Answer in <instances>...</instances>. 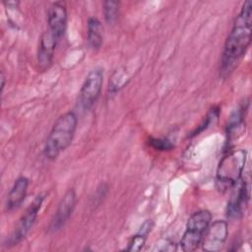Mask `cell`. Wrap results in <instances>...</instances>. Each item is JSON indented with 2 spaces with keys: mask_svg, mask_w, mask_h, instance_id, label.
I'll return each mask as SVG.
<instances>
[{
  "mask_svg": "<svg viewBox=\"0 0 252 252\" xmlns=\"http://www.w3.org/2000/svg\"><path fill=\"white\" fill-rule=\"evenodd\" d=\"M243 108L240 107L235 110L230 118L227 125V135L229 138L235 137V134H241L244 127H243Z\"/></svg>",
  "mask_w": 252,
  "mask_h": 252,
  "instance_id": "9a60e30c",
  "label": "cell"
},
{
  "mask_svg": "<svg viewBox=\"0 0 252 252\" xmlns=\"http://www.w3.org/2000/svg\"><path fill=\"white\" fill-rule=\"evenodd\" d=\"M48 30L59 40L66 30L67 25V7L63 1L53 2L47 11Z\"/></svg>",
  "mask_w": 252,
  "mask_h": 252,
  "instance_id": "30bf717a",
  "label": "cell"
},
{
  "mask_svg": "<svg viewBox=\"0 0 252 252\" xmlns=\"http://www.w3.org/2000/svg\"><path fill=\"white\" fill-rule=\"evenodd\" d=\"M57 42L58 39L49 30L45 31L41 34L37 52V63L40 70L44 71L48 69L49 66L52 64L54 50Z\"/></svg>",
  "mask_w": 252,
  "mask_h": 252,
  "instance_id": "8fae6325",
  "label": "cell"
},
{
  "mask_svg": "<svg viewBox=\"0 0 252 252\" xmlns=\"http://www.w3.org/2000/svg\"><path fill=\"white\" fill-rule=\"evenodd\" d=\"M4 87H5V75H4V72L2 71L1 72V93L4 90Z\"/></svg>",
  "mask_w": 252,
  "mask_h": 252,
  "instance_id": "ac0fdd59",
  "label": "cell"
},
{
  "mask_svg": "<svg viewBox=\"0 0 252 252\" xmlns=\"http://www.w3.org/2000/svg\"><path fill=\"white\" fill-rule=\"evenodd\" d=\"M154 226V221L152 220H146L140 227L139 231L133 235L128 243V247L126 248L127 251H140L147 239L148 234L151 232Z\"/></svg>",
  "mask_w": 252,
  "mask_h": 252,
  "instance_id": "5bb4252c",
  "label": "cell"
},
{
  "mask_svg": "<svg viewBox=\"0 0 252 252\" xmlns=\"http://www.w3.org/2000/svg\"><path fill=\"white\" fill-rule=\"evenodd\" d=\"M119 6L120 2L119 1H104L103 2V14H104V19L105 21L110 25L114 24L118 18V13H119Z\"/></svg>",
  "mask_w": 252,
  "mask_h": 252,
  "instance_id": "2e32d148",
  "label": "cell"
},
{
  "mask_svg": "<svg viewBox=\"0 0 252 252\" xmlns=\"http://www.w3.org/2000/svg\"><path fill=\"white\" fill-rule=\"evenodd\" d=\"M76 200L77 196L75 190L73 188L68 189L62 196L58 204L57 210L51 220V222L49 224L50 231H57L65 225L75 209Z\"/></svg>",
  "mask_w": 252,
  "mask_h": 252,
  "instance_id": "ba28073f",
  "label": "cell"
},
{
  "mask_svg": "<svg viewBox=\"0 0 252 252\" xmlns=\"http://www.w3.org/2000/svg\"><path fill=\"white\" fill-rule=\"evenodd\" d=\"M45 197H46V193H40L33 199V201L27 208L24 215L20 218L12 233L9 235V237H7L5 242L6 246L8 247L15 246L27 236V234L30 232V230L32 229V227L35 222L38 212L41 208V205Z\"/></svg>",
  "mask_w": 252,
  "mask_h": 252,
  "instance_id": "5b68a950",
  "label": "cell"
},
{
  "mask_svg": "<svg viewBox=\"0 0 252 252\" xmlns=\"http://www.w3.org/2000/svg\"><path fill=\"white\" fill-rule=\"evenodd\" d=\"M150 144L155 148L158 149L159 151H165V150H169L172 148V144L165 140V139H157V138H152L150 140Z\"/></svg>",
  "mask_w": 252,
  "mask_h": 252,
  "instance_id": "e0dca14e",
  "label": "cell"
},
{
  "mask_svg": "<svg viewBox=\"0 0 252 252\" xmlns=\"http://www.w3.org/2000/svg\"><path fill=\"white\" fill-rule=\"evenodd\" d=\"M246 151L237 149L228 152L220 159L216 175V185L219 191L224 192L231 189L241 178L246 163Z\"/></svg>",
  "mask_w": 252,
  "mask_h": 252,
  "instance_id": "3957f363",
  "label": "cell"
},
{
  "mask_svg": "<svg viewBox=\"0 0 252 252\" xmlns=\"http://www.w3.org/2000/svg\"><path fill=\"white\" fill-rule=\"evenodd\" d=\"M88 43L94 50L100 48L102 44V25L96 17H90L88 19Z\"/></svg>",
  "mask_w": 252,
  "mask_h": 252,
  "instance_id": "4fadbf2b",
  "label": "cell"
},
{
  "mask_svg": "<svg viewBox=\"0 0 252 252\" xmlns=\"http://www.w3.org/2000/svg\"><path fill=\"white\" fill-rule=\"evenodd\" d=\"M251 25L252 4L251 1L247 0L235 17L224 43L220 68L222 77L228 76L245 55L251 42Z\"/></svg>",
  "mask_w": 252,
  "mask_h": 252,
  "instance_id": "6da1fadb",
  "label": "cell"
},
{
  "mask_svg": "<svg viewBox=\"0 0 252 252\" xmlns=\"http://www.w3.org/2000/svg\"><path fill=\"white\" fill-rule=\"evenodd\" d=\"M28 187L29 179L26 176H20L15 180L7 196L6 208L8 211L15 210L21 206L26 198Z\"/></svg>",
  "mask_w": 252,
  "mask_h": 252,
  "instance_id": "7c38bea8",
  "label": "cell"
},
{
  "mask_svg": "<svg viewBox=\"0 0 252 252\" xmlns=\"http://www.w3.org/2000/svg\"><path fill=\"white\" fill-rule=\"evenodd\" d=\"M78 118L74 111H67L54 122L43 148L48 159H55L72 143L77 128Z\"/></svg>",
  "mask_w": 252,
  "mask_h": 252,
  "instance_id": "7a4b0ae2",
  "label": "cell"
},
{
  "mask_svg": "<svg viewBox=\"0 0 252 252\" xmlns=\"http://www.w3.org/2000/svg\"><path fill=\"white\" fill-rule=\"evenodd\" d=\"M230 198L227 202L226 215L227 218L238 220L243 216V210L248 200V190L245 180L241 177L233 186Z\"/></svg>",
  "mask_w": 252,
  "mask_h": 252,
  "instance_id": "9c48e42d",
  "label": "cell"
},
{
  "mask_svg": "<svg viewBox=\"0 0 252 252\" xmlns=\"http://www.w3.org/2000/svg\"><path fill=\"white\" fill-rule=\"evenodd\" d=\"M103 84V69L94 67L86 76L78 96V105L82 110H90L99 97Z\"/></svg>",
  "mask_w": 252,
  "mask_h": 252,
  "instance_id": "8992f818",
  "label": "cell"
},
{
  "mask_svg": "<svg viewBox=\"0 0 252 252\" xmlns=\"http://www.w3.org/2000/svg\"><path fill=\"white\" fill-rule=\"evenodd\" d=\"M212 221V214L208 210L195 212L186 223L185 231L180 240V249L185 252L194 251L201 244L204 234Z\"/></svg>",
  "mask_w": 252,
  "mask_h": 252,
  "instance_id": "277c9868",
  "label": "cell"
},
{
  "mask_svg": "<svg viewBox=\"0 0 252 252\" xmlns=\"http://www.w3.org/2000/svg\"><path fill=\"white\" fill-rule=\"evenodd\" d=\"M228 228L225 220H218L208 226L202 239V248L206 251H219L222 248L227 238Z\"/></svg>",
  "mask_w": 252,
  "mask_h": 252,
  "instance_id": "52a82bcc",
  "label": "cell"
}]
</instances>
